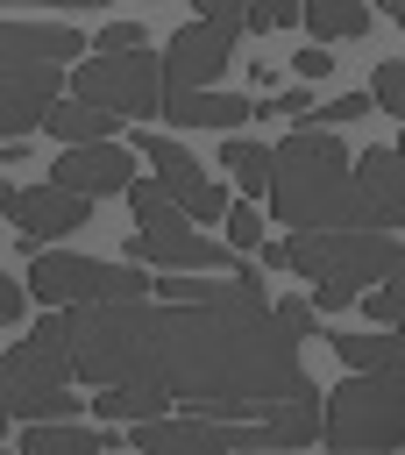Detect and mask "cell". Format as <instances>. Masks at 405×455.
<instances>
[{"label":"cell","mask_w":405,"mask_h":455,"mask_svg":"<svg viewBox=\"0 0 405 455\" xmlns=\"http://www.w3.org/2000/svg\"><path fill=\"white\" fill-rule=\"evenodd\" d=\"M21 455H121V427H85V419H21Z\"/></svg>","instance_id":"16"},{"label":"cell","mask_w":405,"mask_h":455,"mask_svg":"<svg viewBox=\"0 0 405 455\" xmlns=\"http://www.w3.org/2000/svg\"><path fill=\"white\" fill-rule=\"evenodd\" d=\"M362 114H377V107H369V92H334L327 107H320V100L306 107V121H320V128H341V121H362Z\"/></svg>","instance_id":"26"},{"label":"cell","mask_w":405,"mask_h":455,"mask_svg":"<svg viewBox=\"0 0 405 455\" xmlns=\"http://www.w3.org/2000/svg\"><path fill=\"white\" fill-rule=\"evenodd\" d=\"M71 100H92V107H107V114H156L163 107V57H149V43L142 50H114V57H78V71H71Z\"/></svg>","instance_id":"9"},{"label":"cell","mask_w":405,"mask_h":455,"mask_svg":"<svg viewBox=\"0 0 405 455\" xmlns=\"http://www.w3.org/2000/svg\"><path fill=\"white\" fill-rule=\"evenodd\" d=\"M327 71H334V57H327V43H306V50H298V78L313 85V78H327Z\"/></svg>","instance_id":"33"},{"label":"cell","mask_w":405,"mask_h":455,"mask_svg":"<svg viewBox=\"0 0 405 455\" xmlns=\"http://www.w3.org/2000/svg\"><path fill=\"white\" fill-rule=\"evenodd\" d=\"M256 263L263 270H284V242H256Z\"/></svg>","instance_id":"36"},{"label":"cell","mask_w":405,"mask_h":455,"mask_svg":"<svg viewBox=\"0 0 405 455\" xmlns=\"http://www.w3.org/2000/svg\"><path fill=\"white\" fill-rule=\"evenodd\" d=\"M7 419H14V412H7V391H0V434H7Z\"/></svg>","instance_id":"40"},{"label":"cell","mask_w":405,"mask_h":455,"mask_svg":"<svg viewBox=\"0 0 405 455\" xmlns=\"http://www.w3.org/2000/svg\"><path fill=\"white\" fill-rule=\"evenodd\" d=\"M291 14H298V0H242V28H256V36L291 28Z\"/></svg>","instance_id":"27"},{"label":"cell","mask_w":405,"mask_h":455,"mask_svg":"<svg viewBox=\"0 0 405 455\" xmlns=\"http://www.w3.org/2000/svg\"><path fill=\"white\" fill-rule=\"evenodd\" d=\"M85 50L92 43L64 21H7L0 14V142L43 128L57 85H64V64Z\"/></svg>","instance_id":"3"},{"label":"cell","mask_w":405,"mask_h":455,"mask_svg":"<svg viewBox=\"0 0 405 455\" xmlns=\"http://www.w3.org/2000/svg\"><path fill=\"white\" fill-rule=\"evenodd\" d=\"M107 427H135V419H163V412H178L163 391H149V384H99V398H85Z\"/></svg>","instance_id":"21"},{"label":"cell","mask_w":405,"mask_h":455,"mask_svg":"<svg viewBox=\"0 0 405 455\" xmlns=\"http://www.w3.org/2000/svg\"><path fill=\"white\" fill-rule=\"evenodd\" d=\"M391 149H398V164H405V135H398V142H391Z\"/></svg>","instance_id":"42"},{"label":"cell","mask_w":405,"mask_h":455,"mask_svg":"<svg viewBox=\"0 0 405 455\" xmlns=\"http://www.w3.org/2000/svg\"><path fill=\"white\" fill-rule=\"evenodd\" d=\"M355 178H362L377 220H384V228H405V164H398V149H391V142L362 149V156H355Z\"/></svg>","instance_id":"17"},{"label":"cell","mask_w":405,"mask_h":455,"mask_svg":"<svg viewBox=\"0 0 405 455\" xmlns=\"http://www.w3.org/2000/svg\"><path fill=\"white\" fill-rule=\"evenodd\" d=\"M377 7H384V14H391V21L405 28V0H377Z\"/></svg>","instance_id":"38"},{"label":"cell","mask_w":405,"mask_h":455,"mask_svg":"<svg viewBox=\"0 0 405 455\" xmlns=\"http://www.w3.org/2000/svg\"><path fill=\"white\" fill-rule=\"evenodd\" d=\"M142 43H149V36H142V21H107V28L92 36V50H99V57H114V50H142Z\"/></svg>","instance_id":"30"},{"label":"cell","mask_w":405,"mask_h":455,"mask_svg":"<svg viewBox=\"0 0 405 455\" xmlns=\"http://www.w3.org/2000/svg\"><path fill=\"white\" fill-rule=\"evenodd\" d=\"M128 178H135V156H128L121 142H71V149L57 156V171H50V185H64V192H85V199L128 192Z\"/></svg>","instance_id":"13"},{"label":"cell","mask_w":405,"mask_h":455,"mask_svg":"<svg viewBox=\"0 0 405 455\" xmlns=\"http://www.w3.org/2000/svg\"><path fill=\"white\" fill-rule=\"evenodd\" d=\"M256 242H263V213H256V206H234V213H227V249L256 256Z\"/></svg>","instance_id":"29"},{"label":"cell","mask_w":405,"mask_h":455,"mask_svg":"<svg viewBox=\"0 0 405 455\" xmlns=\"http://www.w3.org/2000/svg\"><path fill=\"white\" fill-rule=\"evenodd\" d=\"M369 107L391 114V121H405V57H384V64H377V78H369Z\"/></svg>","instance_id":"24"},{"label":"cell","mask_w":405,"mask_h":455,"mask_svg":"<svg viewBox=\"0 0 405 455\" xmlns=\"http://www.w3.org/2000/svg\"><path fill=\"white\" fill-rule=\"evenodd\" d=\"M156 114H171L178 128H242V121H256V100L249 92H213V85H163V107Z\"/></svg>","instance_id":"15"},{"label":"cell","mask_w":405,"mask_h":455,"mask_svg":"<svg viewBox=\"0 0 405 455\" xmlns=\"http://www.w3.org/2000/svg\"><path fill=\"white\" fill-rule=\"evenodd\" d=\"M71 377L85 384H149L199 419H263L284 398L313 391L298 341L270 306H171L114 299L64 313Z\"/></svg>","instance_id":"1"},{"label":"cell","mask_w":405,"mask_h":455,"mask_svg":"<svg viewBox=\"0 0 405 455\" xmlns=\"http://www.w3.org/2000/svg\"><path fill=\"white\" fill-rule=\"evenodd\" d=\"M270 213L298 235V228H384L348 149L327 128H291L270 149Z\"/></svg>","instance_id":"2"},{"label":"cell","mask_w":405,"mask_h":455,"mask_svg":"<svg viewBox=\"0 0 405 455\" xmlns=\"http://www.w3.org/2000/svg\"><path fill=\"white\" fill-rule=\"evenodd\" d=\"M135 156H149L156 185H163V192H171V199H178L192 220H220V213H227V192H220V185H213V178L192 164V149H185V142H171V135L142 128V135H135Z\"/></svg>","instance_id":"11"},{"label":"cell","mask_w":405,"mask_h":455,"mask_svg":"<svg viewBox=\"0 0 405 455\" xmlns=\"http://www.w3.org/2000/svg\"><path fill=\"white\" fill-rule=\"evenodd\" d=\"M306 107H313V85H306V78H291L284 92L256 100V121H306Z\"/></svg>","instance_id":"25"},{"label":"cell","mask_w":405,"mask_h":455,"mask_svg":"<svg viewBox=\"0 0 405 455\" xmlns=\"http://www.w3.org/2000/svg\"><path fill=\"white\" fill-rule=\"evenodd\" d=\"M0 391L14 419H78L85 398H71V348H64V306L43 313L28 327V341H14L0 355Z\"/></svg>","instance_id":"5"},{"label":"cell","mask_w":405,"mask_h":455,"mask_svg":"<svg viewBox=\"0 0 405 455\" xmlns=\"http://www.w3.org/2000/svg\"><path fill=\"white\" fill-rule=\"evenodd\" d=\"M0 7H50V14H78V7H99V0H0Z\"/></svg>","instance_id":"35"},{"label":"cell","mask_w":405,"mask_h":455,"mask_svg":"<svg viewBox=\"0 0 405 455\" xmlns=\"http://www.w3.org/2000/svg\"><path fill=\"white\" fill-rule=\"evenodd\" d=\"M362 306H369V320H377V327H398V320H405V291H398V284H377Z\"/></svg>","instance_id":"31"},{"label":"cell","mask_w":405,"mask_h":455,"mask_svg":"<svg viewBox=\"0 0 405 455\" xmlns=\"http://www.w3.org/2000/svg\"><path fill=\"white\" fill-rule=\"evenodd\" d=\"M0 455H7V448H0Z\"/></svg>","instance_id":"43"},{"label":"cell","mask_w":405,"mask_h":455,"mask_svg":"<svg viewBox=\"0 0 405 455\" xmlns=\"http://www.w3.org/2000/svg\"><path fill=\"white\" fill-rule=\"evenodd\" d=\"M270 313H277V327H284L291 341H313V334H320V313H313V299H277Z\"/></svg>","instance_id":"28"},{"label":"cell","mask_w":405,"mask_h":455,"mask_svg":"<svg viewBox=\"0 0 405 455\" xmlns=\"http://www.w3.org/2000/svg\"><path fill=\"white\" fill-rule=\"evenodd\" d=\"M327 455H362V448H327Z\"/></svg>","instance_id":"41"},{"label":"cell","mask_w":405,"mask_h":455,"mask_svg":"<svg viewBox=\"0 0 405 455\" xmlns=\"http://www.w3.org/2000/svg\"><path fill=\"white\" fill-rule=\"evenodd\" d=\"M298 14H306V28H313L320 43H355V36H369V0H298Z\"/></svg>","instance_id":"22"},{"label":"cell","mask_w":405,"mask_h":455,"mask_svg":"<svg viewBox=\"0 0 405 455\" xmlns=\"http://www.w3.org/2000/svg\"><path fill=\"white\" fill-rule=\"evenodd\" d=\"M398 256L405 249L391 242V228H298V235H284V270H298L313 284H341V291L391 277Z\"/></svg>","instance_id":"7"},{"label":"cell","mask_w":405,"mask_h":455,"mask_svg":"<svg viewBox=\"0 0 405 455\" xmlns=\"http://www.w3.org/2000/svg\"><path fill=\"white\" fill-rule=\"evenodd\" d=\"M128 455H298V448H270L263 427H242V419L163 412V419H135V448Z\"/></svg>","instance_id":"10"},{"label":"cell","mask_w":405,"mask_h":455,"mask_svg":"<svg viewBox=\"0 0 405 455\" xmlns=\"http://www.w3.org/2000/svg\"><path fill=\"white\" fill-rule=\"evenodd\" d=\"M85 220H92V199H85V192H64V185H36V192H21V206H14V235H21L28 249H50L57 235L85 228Z\"/></svg>","instance_id":"14"},{"label":"cell","mask_w":405,"mask_h":455,"mask_svg":"<svg viewBox=\"0 0 405 455\" xmlns=\"http://www.w3.org/2000/svg\"><path fill=\"white\" fill-rule=\"evenodd\" d=\"M320 341H334V355H341V370H398L405 377V320L398 327H377V334H320Z\"/></svg>","instance_id":"18"},{"label":"cell","mask_w":405,"mask_h":455,"mask_svg":"<svg viewBox=\"0 0 405 455\" xmlns=\"http://www.w3.org/2000/svg\"><path fill=\"white\" fill-rule=\"evenodd\" d=\"M28 299L43 306H114V299H149V270L142 263H99V256H71V249H36L28 263Z\"/></svg>","instance_id":"8"},{"label":"cell","mask_w":405,"mask_h":455,"mask_svg":"<svg viewBox=\"0 0 405 455\" xmlns=\"http://www.w3.org/2000/svg\"><path fill=\"white\" fill-rule=\"evenodd\" d=\"M43 128L71 149V142H114V128H121V114H107V107H92V100H50V114H43Z\"/></svg>","instance_id":"19"},{"label":"cell","mask_w":405,"mask_h":455,"mask_svg":"<svg viewBox=\"0 0 405 455\" xmlns=\"http://www.w3.org/2000/svg\"><path fill=\"white\" fill-rule=\"evenodd\" d=\"M14 206H21V185H7V178H0V213H14Z\"/></svg>","instance_id":"37"},{"label":"cell","mask_w":405,"mask_h":455,"mask_svg":"<svg viewBox=\"0 0 405 455\" xmlns=\"http://www.w3.org/2000/svg\"><path fill=\"white\" fill-rule=\"evenodd\" d=\"M391 284H398V291H405V256H398V263H391Z\"/></svg>","instance_id":"39"},{"label":"cell","mask_w":405,"mask_h":455,"mask_svg":"<svg viewBox=\"0 0 405 455\" xmlns=\"http://www.w3.org/2000/svg\"><path fill=\"white\" fill-rule=\"evenodd\" d=\"M220 171H234L242 192H270V142H242V135H227V142H220Z\"/></svg>","instance_id":"23"},{"label":"cell","mask_w":405,"mask_h":455,"mask_svg":"<svg viewBox=\"0 0 405 455\" xmlns=\"http://www.w3.org/2000/svg\"><path fill=\"white\" fill-rule=\"evenodd\" d=\"M234 36H242V28H227V21H192V28H178L171 50H163V85H213V78L234 64Z\"/></svg>","instance_id":"12"},{"label":"cell","mask_w":405,"mask_h":455,"mask_svg":"<svg viewBox=\"0 0 405 455\" xmlns=\"http://www.w3.org/2000/svg\"><path fill=\"white\" fill-rule=\"evenodd\" d=\"M21 313H28V284L21 277H0V327H14Z\"/></svg>","instance_id":"32"},{"label":"cell","mask_w":405,"mask_h":455,"mask_svg":"<svg viewBox=\"0 0 405 455\" xmlns=\"http://www.w3.org/2000/svg\"><path fill=\"white\" fill-rule=\"evenodd\" d=\"M320 441L327 448L391 455L405 441V377L398 370H348L341 391L320 398Z\"/></svg>","instance_id":"6"},{"label":"cell","mask_w":405,"mask_h":455,"mask_svg":"<svg viewBox=\"0 0 405 455\" xmlns=\"http://www.w3.org/2000/svg\"><path fill=\"white\" fill-rule=\"evenodd\" d=\"M199 7V21H227V28H242V0H192Z\"/></svg>","instance_id":"34"},{"label":"cell","mask_w":405,"mask_h":455,"mask_svg":"<svg viewBox=\"0 0 405 455\" xmlns=\"http://www.w3.org/2000/svg\"><path fill=\"white\" fill-rule=\"evenodd\" d=\"M128 206H135V235L121 242V263H156V270H234V249L220 235H199L192 213L156 185V178H128Z\"/></svg>","instance_id":"4"},{"label":"cell","mask_w":405,"mask_h":455,"mask_svg":"<svg viewBox=\"0 0 405 455\" xmlns=\"http://www.w3.org/2000/svg\"><path fill=\"white\" fill-rule=\"evenodd\" d=\"M320 398H327V391L313 384V391L284 398L277 412H263V419H256V427H263V441H270V448H306V441H320Z\"/></svg>","instance_id":"20"}]
</instances>
